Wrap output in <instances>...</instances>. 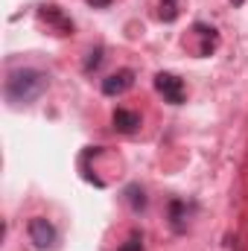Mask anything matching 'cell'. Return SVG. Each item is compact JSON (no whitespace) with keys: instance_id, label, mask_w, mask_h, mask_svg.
<instances>
[{"instance_id":"cell-1","label":"cell","mask_w":248,"mask_h":251,"mask_svg":"<svg viewBox=\"0 0 248 251\" xmlns=\"http://www.w3.org/2000/svg\"><path fill=\"white\" fill-rule=\"evenodd\" d=\"M44 91H47V76L38 73V70H29V67L15 70V73H9V79H6V100H9L12 105H29V102H35Z\"/></svg>"},{"instance_id":"cell-2","label":"cell","mask_w":248,"mask_h":251,"mask_svg":"<svg viewBox=\"0 0 248 251\" xmlns=\"http://www.w3.org/2000/svg\"><path fill=\"white\" fill-rule=\"evenodd\" d=\"M155 88H158V94H161L167 102H173V105H181L184 97H187L184 82H181L175 73H158V76H155Z\"/></svg>"},{"instance_id":"cell-3","label":"cell","mask_w":248,"mask_h":251,"mask_svg":"<svg viewBox=\"0 0 248 251\" xmlns=\"http://www.w3.org/2000/svg\"><path fill=\"white\" fill-rule=\"evenodd\" d=\"M29 240H32V246L41 251L53 249L56 246V228L44 219V216H35L32 222H29Z\"/></svg>"},{"instance_id":"cell-4","label":"cell","mask_w":248,"mask_h":251,"mask_svg":"<svg viewBox=\"0 0 248 251\" xmlns=\"http://www.w3.org/2000/svg\"><path fill=\"white\" fill-rule=\"evenodd\" d=\"M38 18L47 24V26H53L59 35H70L73 32V21L64 15L59 6H41V12H38Z\"/></svg>"},{"instance_id":"cell-5","label":"cell","mask_w":248,"mask_h":251,"mask_svg":"<svg viewBox=\"0 0 248 251\" xmlns=\"http://www.w3.org/2000/svg\"><path fill=\"white\" fill-rule=\"evenodd\" d=\"M131 85H134V73H131V70H117V73H111V76L102 82V94H105V97H120V94H125Z\"/></svg>"},{"instance_id":"cell-6","label":"cell","mask_w":248,"mask_h":251,"mask_svg":"<svg viewBox=\"0 0 248 251\" xmlns=\"http://www.w3.org/2000/svg\"><path fill=\"white\" fill-rule=\"evenodd\" d=\"M137 126H140V117H137L134 111H125V108H117V111H114V128H117L120 134H134Z\"/></svg>"},{"instance_id":"cell-7","label":"cell","mask_w":248,"mask_h":251,"mask_svg":"<svg viewBox=\"0 0 248 251\" xmlns=\"http://www.w3.org/2000/svg\"><path fill=\"white\" fill-rule=\"evenodd\" d=\"M187 0H161V21H175L178 15H181V9H184Z\"/></svg>"},{"instance_id":"cell-8","label":"cell","mask_w":248,"mask_h":251,"mask_svg":"<svg viewBox=\"0 0 248 251\" xmlns=\"http://www.w3.org/2000/svg\"><path fill=\"white\" fill-rule=\"evenodd\" d=\"M128 196H131V204H134V210H140V207L146 204V199H143V190H140V187H128Z\"/></svg>"},{"instance_id":"cell-9","label":"cell","mask_w":248,"mask_h":251,"mask_svg":"<svg viewBox=\"0 0 248 251\" xmlns=\"http://www.w3.org/2000/svg\"><path fill=\"white\" fill-rule=\"evenodd\" d=\"M99 62H102V50H94V53H91V59L85 62V73L97 70V67H99Z\"/></svg>"},{"instance_id":"cell-10","label":"cell","mask_w":248,"mask_h":251,"mask_svg":"<svg viewBox=\"0 0 248 251\" xmlns=\"http://www.w3.org/2000/svg\"><path fill=\"white\" fill-rule=\"evenodd\" d=\"M120 251H143V246H140V240L134 237V240H128V243H125V246H123Z\"/></svg>"},{"instance_id":"cell-11","label":"cell","mask_w":248,"mask_h":251,"mask_svg":"<svg viewBox=\"0 0 248 251\" xmlns=\"http://www.w3.org/2000/svg\"><path fill=\"white\" fill-rule=\"evenodd\" d=\"M85 3H91V6H94V9H105V6H108V3H111V0H85Z\"/></svg>"},{"instance_id":"cell-12","label":"cell","mask_w":248,"mask_h":251,"mask_svg":"<svg viewBox=\"0 0 248 251\" xmlns=\"http://www.w3.org/2000/svg\"><path fill=\"white\" fill-rule=\"evenodd\" d=\"M231 3H234V6H243V3H246V0H231Z\"/></svg>"}]
</instances>
